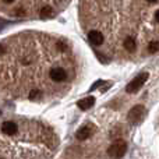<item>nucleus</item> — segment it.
Listing matches in <instances>:
<instances>
[{
    "mask_svg": "<svg viewBox=\"0 0 159 159\" xmlns=\"http://www.w3.org/2000/svg\"><path fill=\"white\" fill-rule=\"evenodd\" d=\"M148 77H149L148 73H141V74H138L135 78H133L131 81L127 84V87H126L127 93H135V92H138V91L141 89V87L145 84V81L148 80Z\"/></svg>",
    "mask_w": 159,
    "mask_h": 159,
    "instance_id": "nucleus-1",
    "label": "nucleus"
},
{
    "mask_svg": "<svg viewBox=\"0 0 159 159\" xmlns=\"http://www.w3.org/2000/svg\"><path fill=\"white\" fill-rule=\"evenodd\" d=\"M127 152V144L124 143V141H116V143H113L112 145L109 147V149H107V154H109L110 158L113 159H120L124 157V154Z\"/></svg>",
    "mask_w": 159,
    "mask_h": 159,
    "instance_id": "nucleus-2",
    "label": "nucleus"
},
{
    "mask_svg": "<svg viewBox=\"0 0 159 159\" xmlns=\"http://www.w3.org/2000/svg\"><path fill=\"white\" fill-rule=\"evenodd\" d=\"M143 113H144V107L141 106V105H137V106L131 107V110L129 112V120L134 124L140 123L141 119H143Z\"/></svg>",
    "mask_w": 159,
    "mask_h": 159,
    "instance_id": "nucleus-3",
    "label": "nucleus"
},
{
    "mask_svg": "<svg viewBox=\"0 0 159 159\" xmlns=\"http://www.w3.org/2000/svg\"><path fill=\"white\" fill-rule=\"evenodd\" d=\"M49 75H50V78H52L53 81H56V82H61V81H64V80L67 78L66 70L61 69V67H53V69L50 70Z\"/></svg>",
    "mask_w": 159,
    "mask_h": 159,
    "instance_id": "nucleus-4",
    "label": "nucleus"
},
{
    "mask_svg": "<svg viewBox=\"0 0 159 159\" xmlns=\"http://www.w3.org/2000/svg\"><path fill=\"white\" fill-rule=\"evenodd\" d=\"M88 39H89V42L92 45H102V42H103V35H102V32H99V31H89Z\"/></svg>",
    "mask_w": 159,
    "mask_h": 159,
    "instance_id": "nucleus-5",
    "label": "nucleus"
},
{
    "mask_svg": "<svg viewBox=\"0 0 159 159\" xmlns=\"http://www.w3.org/2000/svg\"><path fill=\"white\" fill-rule=\"evenodd\" d=\"M2 130L4 134L13 135L17 133V124L14 123V121H4V123L2 124Z\"/></svg>",
    "mask_w": 159,
    "mask_h": 159,
    "instance_id": "nucleus-6",
    "label": "nucleus"
},
{
    "mask_svg": "<svg viewBox=\"0 0 159 159\" xmlns=\"http://www.w3.org/2000/svg\"><path fill=\"white\" fill-rule=\"evenodd\" d=\"M93 105H95V98H93V96H87V98L78 101V107L82 110L89 109V107H92Z\"/></svg>",
    "mask_w": 159,
    "mask_h": 159,
    "instance_id": "nucleus-7",
    "label": "nucleus"
},
{
    "mask_svg": "<svg viewBox=\"0 0 159 159\" xmlns=\"http://www.w3.org/2000/svg\"><path fill=\"white\" fill-rule=\"evenodd\" d=\"M91 134H92V130H91V127L89 126H84V127H81V129L77 131L75 137H77L78 140L84 141V140H87V138H89Z\"/></svg>",
    "mask_w": 159,
    "mask_h": 159,
    "instance_id": "nucleus-8",
    "label": "nucleus"
},
{
    "mask_svg": "<svg viewBox=\"0 0 159 159\" xmlns=\"http://www.w3.org/2000/svg\"><path fill=\"white\" fill-rule=\"evenodd\" d=\"M124 49L129 50V52H133V50H135V48H137V45H135V41L133 38H126V41H124Z\"/></svg>",
    "mask_w": 159,
    "mask_h": 159,
    "instance_id": "nucleus-9",
    "label": "nucleus"
},
{
    "mask_svg": "<svg viewBox=\"0 0 159 159\" xmlns=\"http://www.w3.org/2000/svg\"><path fill=\"white\" fill-rule=\"evenodd\" d=\"M39 14H41V18L46 20V18H49V17L53 16V10H52V7H49V6H45V7L41 8V13Z\"/></svg>",
    "mask_w": 159,
    "mask_h": 159,
    "instance_id": "nucleus-10",
    "label": "nucleus"
},
{
    "mask_svg": "<svg viewBox=\"0 0 159 159\" xmlns=\"http://www.w3.org/2000/svg\"><path fill=\"white\" fill-rule=\"evenodd\" d=\"M148 50L151 53H155V52H159V42L158 41H151L148 45Z\"/></svg>",
    "mask_w": 159,
    "mask_h": 159,
    "instance_id": "nucleus-11",
    "label": "nucleus"
},
{
    "mask_svg": "<svg viewBox=\"0 0 159 159\" xmlns=\"http://www.w3.org/2000/svg\"><path fill=\"white\" fill-rule=\"evenodd\" d=\"M39 95H41V91H39V89H32L30 92V98L31 99H36Z\"/></svg>",
    "mask_w": 159,
    "mask_h": 159,
    "instance_id": "nucleus-12",
    "label": "nucleus"
},
{
    "mask_svg": "<svg viewBox=\"0 0 159 159\" xmlns=\"http://www.w3.org/2000/svg\"><path fill=\"white\" fill-rule=\"evenodd\" d=\"M155 18H157V21L159 22V10H157V13H155Z\"/></svg>",
    "mask_w": 159,
    "mask_h": 159,
    "instance_id": "nucleus-13",
    "label": "nucleus"
},
{
    "mask_svg": "<svg viewBox=\"0 0 159 159\" xmlns=\"http://www.w3.org/2000/svg\"><path fill=\"white\" fill-rule=\"evenodd\" d=\"M3 52H4V46H3V45H0V55H3Z\"/></svg>",
    "mask_w": 159,
    "mask_h": 159,
    "instance_id": "nucleus-14",
    "label": "nucleus"
},
{
    "mask_svg": "<svg viewBox=\"0 0 159 159\" xmlns=\"http://www.w3.org/2000/svg\"><path fill=\"white\" fill-rule=\"evenodd\" d=\"M3 2H4V3H13L14 0H3Z\"/></svg>",
    "mask_w": 159,
    "mask_h": 159,
    "instance_id": "nucleus-15",
    "label": "nucleus"
},
{
    "mask_svg": "<svg viewBox=\"0 0 159 159\" xmlns=\"http://www.w3.org/2000/svg\"><path fill=\"white\" fill-rule=\"evenodd\" d=\"M147 2H149V3H155V2H158V0H147Z\"/></svg>",
    "mask_w": 159,
    "mask_h": 159,
    "instance_id": "nucleus-16",
    "label": "nucleus"
},
{
    "mask_svg": "<svg viewBox=\"0 0 159 159\" xmlns=\"http://www.w3.org/2000/svg\"><path fill=\"white\" fill-rule=\"evenodd\" d=\"M0 159H3V158H0Z\"/></svg>",
    "mask_w": 159,
    "mask_h": 159,
    "instance_id": "nucleus-17",
    "label": "nucleus"
}]
</instances>
